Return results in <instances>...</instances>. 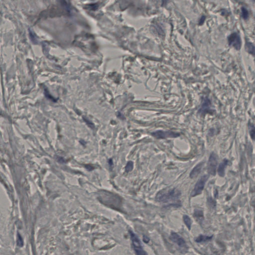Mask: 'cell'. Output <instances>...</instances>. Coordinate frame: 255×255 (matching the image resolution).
<instances>
[{"label": "cell", "instance_id": "6da1fadb", "mask_svg": "<svg viewBox=\"0 0 255 255\" xmlns=\"http://www.w3.org/2000/svg\"><path fill=\"white\" fill-rule=\"evenodd\" d=\"M180 195L181 192L177 189L167 188L159 191L157 193L155 199L159 202L168 203L177 201L180 198Z\"/></svg>", "mask_w": 255, "mask_h": 255}, {"label": "cell", "instance_id": "7a4b0ae2", "mask_svg": "<svg viewBox=\"0 0 255 255\" xmlns=\"http://www.w3.org/2000/svg\"><path fill=\"white\" fill-rule=\"evenodd\" d=\"M130 234L131 239L132 240V244L133 246L134 249L137 255H146V253L143 248L142 245L139 238L132 231H129Z\"/></svg>", "mask_w": 255, "mask_h": 255}, {"label": "cell", "instance_id": "3957f363", "mask_svg": "<svg viewBox=\"0 0 255 255\" xmlns=\"http://www.w3.org/2000/svg\"><path fill=\"white\" fill-rule=\"evenodd\" d=\"M208 178V175H204L199 178V180H198L196 183L194 189L191 192L190 194L191 197H194L201 193L204 188L205 184Z\"/></svg>", "mask_w": 255, "mask_h": 255}, {"label": "cell", "instance_id": "277c9868", "mask_svg": "<svg viewBox=\"0 0 255 255\" xmlns=\"http://www.w3.org/2000/svg\"><path fill=\"white\" fill-rule=\"evenodd\" d=\"M170 239L172 242H174L176 245L178 246L181 251H184L186 252L188 250V247L186 244V242L183 238H182L180 235L175 232H171Z\"/></svg>", "mask_w": 255, "mask_h": 255}, {"label": "cell", "instance_id": "5b68a950", "mask_svg": "<svg viewBox=\"0 0 255 255\" xmlns=\"http://www.w3.org/2000/svg\"><path fill=\"white\" fill-rule=\"evenodd\" d=\"M218 164V157L216 154L212 152L210 155L207 164V171L209 174L214 176L216 174Z\"/></svg>", "mask_w": 255, "mask_h": 255}, {"label": "cell", "instance_id": "8992f818", "mask_svg": "<svg viewBox=\"0 0 255 255\" xmlns=\"http://www.w3.org/2000/svg\"><path fill=\"white\" fill-rule=\"evenodd\" d=\"M229 45L233 47L237 50H240L242 45L240 36L237 33H233L228 38Z\"/></svg>", "mask_w": 255, "mask_h": 255}, {"label": "cell", "instance_id": "52a82bcc", "mask_svg": "<svg viewBox=\"0 0 255 255\" xmlns=\"http://www.w3.org/2000/svg\"><path fill=\"white\" fill-rule=\"evenodd\" d=\"M152 136L157 139H165V138H177L180 136V134L173 132H164L162 131H158L154 132Z\"/></svg>", "mask_w": 255, "mask_h": 255}, {"label": "cell", "instance_id": "ba28073f", "mask_svg": "<svg viewBox=\"0 0 255 255\" xmlns=\"http://www.w3.org/2000/svg\"><path fill=\"white\" fill-rule=\"evenodd\" d=\"M203 164H204V162H200V163H199L198 164L196 165L194 168H193V170L191 171L190 175H189L190 178H195V177H197V175L200 174V172L201 171Z\"/></svg>", "mask_w": 255, "mask_h": 255}, {"label": "cell", "instance_id": "9c48e42d", "mask_svg": "<svg viewBox=\"0 0 255 255\" xmlns=\"http://www.w3.org/2000/svg\"><path fill=\"white\" fill-rule=\"evenodd\" d=\"M228 164V161L227 159H224L219 164L218 168V173L220 177H224L225 173V168Z\"/></svg>", "mask_w": 255, "mask_h": 255}, {"label": "cell", "instance_id": "30bf717a", "mask_svg": "<svg viewBox=\"0 0 255 255\" xmlns=\"http://www.w3.org/2000/svg\"><path fill=\"white\" fill-rule=\"evenodd\" d=\"M212 237H213V236H205V235H200L197 238H196L195 242L198 243L208 242V241L211 240Z\"/></svg>", "mask_w": 255, "mask_h": 255}, {"label": "cell", "instance_id": "8fae6325", "mask_svg": "<svg viewBox=\"0 0 255 255\" xmlns=\"http://www.w3.org/2000/svg\"><path fill=\"white\" fill-rule=\"evenodd\" d=\"M194 216L198 222H200L203 219V211L199 209H195L194 211Z\"/></svg>", "mask_w": 255, "mask_h": 255}, {"label": "cell", "instance_id": "7c38bea8", "mask_svg": "<svg viewBox=\"0 0 255 255\" xmlns=\"http://www.w3.org/2000/svg\"><path fill=\"white\" fill-rule=\"evenodd\" d=\"M246 49L249 54L255 56V46L251 42H247L246 45Z\"/></svg>", "mask_w": 255, "mask_h": 255}, {"label": "cell", "instance_id": "4fadbf2b", "mask_svg": "<svg viewBox=\"0 0 255 255\" xmlns=\"http://www.w3.org/2000/svg\"><path fill=\"white\" fill-rule=\"evenodd\" d=\"M183 221H184V223H185V224L186 225V226L187 227L188 229L189 230H190L191 224H192L190 218L187 215H184L183 217Z\"/></svg>", "mask_w": 255, "mask_h": 255}, {"label": "cell", "instance_id": "5bb4252c", "mask_svg": "<svg viewBox=\"0 0 255 255\" xmlns=\"http://www.w3.org/2000/svg\"><path fill=\"white\" fill-rule=\"evenodd\" d=\"M134 168V163L133 161H129L127 162L126 166L125 167V171L129 173L132 171Z\"/></svg>", "mask_w": 255, "mask_h": 255}, {"label": "cell", "instance_id": "9a60e30c", "mask_svg": "<svg viewBox=\"0 0 255 255\" xmlns=\"http://www.w3.org/2000/svg\"><path fill=\"white\" fill-rule=\"evenodd\" d=\"M249 131L252 139L255 140V127L252 125H249Z\"/></svg>", "mask_w": 255, "mask_h": 255}, {"label": "cell", "instance_id": "2e32d148", "mask_svg": "<svg viewBox=\"0 0 255 255\" xmlns=\"http://www.w3.org/2000/svg\"><path fill=\"white\" fill-rule=\"evenodd\" d=\"M241 10H242V16L244 19L245 20L248 19L249 17V13H248V10L244 7L242 8Z\"/></svg>", "mask_w": 255, "mask_h": 255}, {"label": "cell", "instance_id": "e0dca14e", "mask_svg": "<svg viewBox=\"0 0 255 255\" xmlns=\"http://www.w3.org/2000/svg\"><path fill=\"white\" fill-rule=\"evenodd\" d=\"M17 245H18L19 246L22 247L23 246V240L22 237H21V236H20L19 234H18V236H17Z\"/></svg>", "mask_w": 255, "mask_h": 255}, {"label": "cell", "instance_id": "ac0fdd59", "mask_svg": "<svg viewBox=\"0 0 255 255\" xmlns=\"http://www.w3.org/2000/svg\"><path fill=\"white\" fill-rule=\"evenodd\" d=\"M208 204L209 205V206L211 207H214L215 205V202L211 198H210L208 199Z\"/></svg>", "mask_w": 255, "mask_h": 255}, {"label": "cell", "instance_id": "d6986e66", "mask_svg": "<svg viewBox=\"0 0 255 255\" xmlns=\"http://www.w3.org/2000/svg\"><path fill=\"white\" fill-rule=\"evenodd\" d=\"M143 240L144 241V242L145 243H148L149 241V239L148 238V237L146 236H144L143 237Z\"/></svg>", "mask_w": 255, "mask_h": 255}, {"label": "cell", "instance_id": "ffe728a7", "mask_svg": "<svg viewBox=\"0 0 255 255\" xmlns=\"http://www.w3.org/2000/svg\"><path fill=\"white\" fill-rule=\"evenodd\" d=\"M205 19V17L204 16H203V17L201 18L200 22H199V24H200V25L203 24V23L204 22Z\"/></svg>", "mask_w": 255, "mask_h": 255}, {"label": "cell", "instance_id": "44dd1931", "mask_svg": "<svg viewBox=\"0 0 255 255\" xmlns=\"http://www.w3.org/2000/svg\"><path fill=\"white\" fill-rule=\"evenodd\" d=\"M168 1V0H162V5H165L167 4Z\"/></svg>", "mask_w": 255, "mask_h": 255}, {"label": "cell", "instance_id": "7402d4cb", "mask_svg": "<svg viewBox=\"0 0 255 255\" xmlns=\"http://www.w3.org/2000/svg\"><path fill=\"white\" fill-rule=\"evenodd\" d=\"M113 161L111 159H110L109 161V165H110V166H112V165H113Z\"/></svg>", "mask_w": 255, "mask_h": 255}]
</instances>
